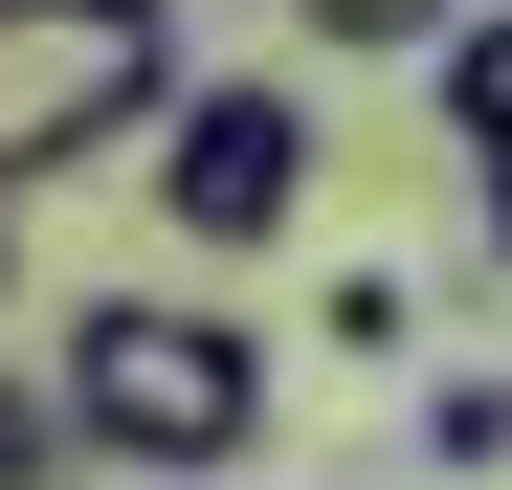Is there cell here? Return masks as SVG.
<instances>
[{"mask_svg":"<svg viewBox=\"0 0 512 490\" xmlns=\"http://www.w3.org/2000/svg\"><path fill=\"white\" fill-rule=\"evenodd\" d=\"M45 401H67V446H90V468H156V490H223L245 446H268L290 357L245 335L223 290H90V312H67V357H45Z\"/></svg>","mask_w":512,"mask_h":490,"instance_id":"obj_1","label":"cell"},{"mask_svg":"<svg viewBox=\"0 0 512 490\" xmlns=\"http://www.w3.org/2000/svg\"><path fill=\"white\" fill-rule=\"evenodd\" d=\"M179 90V0H0V223L23 179H90Z\"/></svg>","mask_w":512,"mask_h":490,"instance_id":"obj_2","label":"cell"},{"mask_svg":"<svg viewBox=\"0 0 512 490\" xmlns=\"http://www.w3.org/2000/svg\"><path fill=\"white\" fill-rule=\"evenodd\" d=\"M156 223H179L201 268H268L312 223V90L290 67H179V90H156Z\"/></svg>","mask_w":512,"mask_h":490,"instance_id":"obj_3","label":"cell"},{"mask_svg":"<svg viewBox=\"0 0 512 490\" xmlns=\"http://www.w3.org/2000/svg\"><path fill=\"white\" fill-rule=\"evenodd\" d=\"M423 90H446V134H468V156H512V0H468V23L423 45Z\"/></svg>","mask_w":512,"mask_h":490,"instance_id":"obj_4","label":"cell"},{"mask_svg":"<svg viewBox=\"0 0 512 490\" xmlns=\"http://www.w3.org/2000/svg\"><path fill=\"white\" fill-rule=\"evenodd\" d=\"M290 23H312L334 67H423V45H446V23H468V0H290Z\"/></svg>","mask_w":512,"mask_h":490,"instance_id":"obj_5","label":"cell"},{"mask_svg":"<svg viewBox=\"0 0 512 490\" xmlns=\"http://www.w3.org/2000/svg\"><path fill=\"white\" fill-rule=\"evenodd\" d=\"M67 468H90V446H67V401H45L23 357H0V490H67Z\"/></svg>","mask_w":512,"mask_h":490,"instance_id":"obj_6","label":"cell"},{"mask_svg":"<svg viewBox=\"0 0 512 490\" xmlns=\"http://www.w3.org/2000/svg\"><path fill=\"white\" fill-rule=\"evenodd\" d=\"M334 357L401 379V357H423V290H401V268H334Z\"/></svg>","mask_w":512,"mask_h":490,"instance_id":"obj_7","label":"cell"},{"mask_svg":"<svg viewBox=\"0 0 512 490\" xmlns=\"http://www.w3.org/2000/svg\"><path fill=\"white\" fill-rule=\"evenodd\" d=\"M423 468H512V379H423Z\"/></svg>","mask_w":512,"mask_h":490,"instance_id":"obj_8","label":"cell"},{"mask_svg":"<svg viewBox=\"0 0 512 490\" xmlns=\"http://www.w3.org/2000/svg\"><path fill=\"white\" fill-rule=\"evenodd\" d=\"M468 179H490V268H512V156H468Z\"/></svg>","mask_w":512,"mask_h":490,"instance_id":"obj_9","label":"cell"},{"mask_svg":"<svg viewBox=\"0 0 512 490\" xmlns=\"http://www.w3.org/2000/svg\"><path fill=\"white\" fill-rule=\"evenodd\" d=\"M0 290H23V223H0Z\"/></svg>","mask_w":512,"mask_h":490,"instance_id":"obj_10","label":"cell"},{"mask_svg":"<svg viewBox=\"0 0 512 490\" xmlns=\"http://www.w3.org/2000/svg\"><path fill=\"white\" fill-rule=\"evenodd\" d=\"M223 490H245V468H223Z\"/></svg>","mask_w":512,"mask_h":490,"instance_id":"obj_11","label":"cell"}]
</instances>
